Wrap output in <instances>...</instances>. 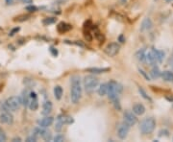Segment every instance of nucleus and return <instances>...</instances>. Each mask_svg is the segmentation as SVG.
<instances>
[{
	"label": "nucleus",
	"instance_id": "1",
	"mask_svg": "<svg viewBox=\"0 0 173 142\" xmlns=\"http://www.w3.org/2000/svg\"><path fill=\"white\" fill-rule=\"evenodd\" d=\"M82 82L81 78L78 75H73L70 78V100L76 105L80 102L82 98Z\"/></svg>",
	"mask_w": 173,
	"mask_h": 142
},
{
	"label": "nucleus",
	"instance_id": "2",
	"mask_svg": "<svg viewBox=\"0 0 173 142\" xmlns=\"http://www.w3.org/2000/svg\"><path fill=\"white\" fill-rule=\"evenodd\" d=\"M123 91V85L115 81V80H111L108 83V98L111 101H114L115 99H118L119 95L121 94V92Z\"/></svg>",
	"mask_w": 173,
	"mask_h": 142
},
{
	"label": "nucleus",
	"instance_id": "3",
	"mask_svg": "<svg viewBox=\"0 0 173 142\" xmlns=\"http://www.w3.org/2000/svg\"><path fill=\"white\" fill-rule=\"evenodd\" d=\"M157 122L154 117H146L139 123V131L143 135L151 134L156 129Z\"/></svg>",
	"mask_w": 173,
	"mask_h": 142
},
{
	"label": "nucleus",
	"instance_id": "4",
	"mask_svg": "<svg viewBox=\"0 0 173 142\" xmlns=\"http://www.w3.org/2000/svg\"><path fill=\"white\" fill-rule=\"evenodd\" d=\"M83 85L86 93H92L98 88V85H99V80L94 74L86 75L84 77Z\"/></svg>",
	"mask_w": 173,
	"mask_h": 142
},
{
	"label": "nucleus",
	"instance_id": "5",
	"mask_svg": "<svg viewBox=\"0 0 173 142\" xmlns=\"http://www.w3.org/2000/svg\"><path fill=\"white\" fill-rule=\"evenodd\" d=\"M4 103L6 109L9 112H16V110L19 109L21 106V101L19 96H11L6 101H4Z\"/></svg>",
	"mask_w": 173,
	"mask_h": 142
},
{
	"label": "nucleus",
	"instance_id": "6",
	"mask_svg": "<svg viewBox=\"0 0 173 142\" xmlns=\"http://www.w3.org/2000/svg\"><path fill=\"white\" fill-rule=\"evenodd\" d=\"M119 51H120V45L117 42H111L104 49V53L111 58L115 57V55L119 53Z\"/></svg>",
	"mask_w": 173,
	"mask_h": 142
},
{
	"label": "nucleus",
	"instance_id": "7",
	"mask_svg": "<svg viewBox=\"0 0 173 142\" xmlns=\"http://www.w3.org/2000/svg\"><path fill=\"white\" fill-rule=\"evenodd\" d=\"M123 122H125L126 124H128L130 127L135 126L138 123L137 115H136L133 112L125 110V112L123 113Z\"/></svg>",
	"mask_w": 173,
	"mask_h": 142
},
{
	"label": "nucleus",
	"instance_id": "8",
	"mask_svg": "<svg viewBox=\"0 0 173 142\" xmlns=\"http://www.w3.org/2000/svg\"><path fill=\"white\" fill-rule=\"evenodd\" d=\"M130 128L131 127H130L128 124H126L125 122H122L121 124H119L118 128H117V137L121 140L125 139L129 133Z\"/></svg>",
	"mask_w": 173,
	"mask_h": 142
},
{
	"label": "nucleus",
	"instance_id": "9",
	"mask_svg": "<svg viewBox=\"0 0 173 142\" xmlns=\"http://www.w3.org/2000/svg\"><path fill=\"white\" fill-rule=\"evenodd\" d=\"M0 123L4 125L11 126L14 124V116L10 112L6 110V112H1L0 113Z\"/></svg>",
	"mask_w": 173,
	"mask_h": 142
},
{
	"label": "nucleus",
	"instance_id": "10",
	"mask_svg": "<svg viewBox=\"0 0 173 142\" xmlns=\"http://www.w3.org/2000/svg\"><path fill=\"white\" fill-rule=\"evenodd\" d=\"M28 108L31 110H33V112H35V110L39 109V100L35 91H30V101H29Z\"/></svg>",
	"mask_w": 173,
	"mask_h": 142
},
{
	"label": "nucleus",
	"instance_id": "11",
	"mask_svg": "<svg viewBox=\"0 0 173 142\" xmlns=\"http://www.w3.org/2000/svg\"><path fill=\"white\" fill-rule=\"evenodd\" d=\"M53 122H54V117L45 115L43 118L39 119L37 123H38V125L41 128H49L53 124Z\"/></svg>",
	"mask_w": 173,
	"mask_h": 142
},
{
	"label": "nucleus",
	"instance_id": "12",
	"mask_svg": "<svg viewBox=\"0 0 173 142\" xmlns=\"http://www.w3.org/2000/svg\"><path fill=\"white\" fill-rule=\"evenodd\" d=\"M153 27V22L151 20V18L149 17H145L144 19L141 21V24H140V32H147V31L151 30Z\"/></svg>",
	"mask_w": 173,
	"mask_h": 142
},
{
	"label": "nucleus",
	"instance_id": "13",
	"mask_svg": "<svg viewBox=\"0 0 173 142\" xmlns=\"http://www.w3.org/2000/svg\"><path fill=\"white\" fill-rule=\"evenodd\" d=\"M57 120L60 121L61 123H63L64 125H70L72 123H74V118L70 115H67V114H59L57 116Z\"/></svg>",
	"mask_w": 173,
	"mask_h": 142
},
{
	"label": "nucleus",
	"instance_id": "14",
	"mask_svg": "<svg viewBox=\"0 0 173 142\" xmlns=\"http://www.w3.org/2000/svg\"><path fill=\"white\" fill-rule=\"evenodd\" d=\"M145 110H146L145 107L143 106V104H140V103H136L134 106H133V108H132V112L137 116L144 114Z\"/></svg>",
	"mask_w": 173,
	"mask_h": 142
},
{
	"label": "nucleus",
	"instance_id": "15",
	"mask_svg": "<svg viewBox=\"0 0 173 142\" xmlns=\"http://www.w3.org/2000/svg\"><path fill=\"white\" fill-rule=\"evenodd\" d=\"M111 70L110 67H90L86 68V71L90 72V74H102V73H107Z\"/></svg>",
	"mask_w": 173,
	"mask_h": 142
},
{
	"label": "nucleus",
	"instance_id": "16",
	"mask_svg": "<svg viewBox=\"0 0 173 142\" xmlns=\"http://www.w3.org/2000/svg\"><path fill=\"white\" fill-rule=\"evenodd\" d=\"M20 101H21V105H23L24 107L27 108L29 105V101H30V91L28 89H25L22 91L21 95L19 96Z\"/></svg>",
	"mask_w": 173,
	"mask_h": 142
},
{
	"label": "nucleus",
	"instance_id": "17",
	"mask_svg": "<svg viewBox=\"0 0 173 142\" xmlns=\"http://www.w3.org/2000/svg\"><path fill=\"white\" fill-rule=\"evenodd\" d=\"M53 109V104L51 101H44L42 104V113L41 114L42 115H48L49 113H50L52 112Z\"/></svg>",
	"mask_w": 173,
	"mask_h": 142
},
{
	"label": "nucleus",
	"instance_id": "18",
	"mask_svg": "<svg viewBox=\"0 0 173 142\" xmlns=\"http://www.w3.org/2000/svg\"><path fill=\"white\" fill-rule=\"evenodd\" d=\"M146 61L150 65H152V66L153 65H156V64L158 63L157 58H156V55H155V53H154L153 49H151L150 51H148L146 53Z\"/></svg>",
	"mask_w": 173,
	"mask_h": 142
},
{
	"label": "nucleus",
	"instance_id": "19",
	"mask_svg": "<svg viewBox=\"0 0 173 142\" xmlns=\"http://www.w3.org/2000/svg\"><path fill=\"white\" fill-rule=\"evenodd\" d=\"M71 29H72V25L67 24L65 22H60L57 26V30L60 34H65L66 32H69V31H70Z\"/></svg>",
	"mask_w": 173,
	"mask_h": 142
},
{
	"label": "nucleus",
	"instance_id": "20",
	"mask_svg": "<svg viewBox=\"0 0 173 142\" xmlns=\"http://www.w3.org/2000/svg\"><path fill=\"white\" fill-rule=\"evenodd\" d=\"M161 78H162L164 82L173 83V72L171 70L163 71L162 74H161Z\"/></svg>",
	"mask_w": 173,
	"mask_h": 142
},
{
	"label": "nucleus",
	"instance_id": "21",
	"mask_svg": "<svg viewBox=\"0 0 173 142\" xmlns=\"http://www.w3.org/2000/svg\"><path fill=\"white\" fill-rule=\"evenodd\" d=\"M135 57L140 63H145L146 61V52L144 49H139L135 54Z\"/></svg>",
	"mask_w": 173,
	"mask_h": 142
},
{
	"label": "nucleus",
	"instance_id": "22",
	"mask_svg": "<svg viewBox=\"0 0 173 142\" xmlns=\"http://www.w3.org/2000/svg\"><path fill=\"white\" fill-rule=\"evenodd\" d=\"M41 137L44 141H51V140H53L52 133H51L50 131H49V130H47V128H42Z\"/></svg>",
	"mask_w": 173,
	"mask_h": 142
},
{
	"label": "nucleus",
	"instance_id": "23",
	"mask_svg": "<svg viewBox=\"0 0 173 142\" xmlns=\"http://www.w3.org/2000/svg\"><path fill=\"white\" fill-rule=\"evenodd\" d=\"M97 93L99 96H105L108 93V83H103L98 85L97 88Z\"/></svg>",
	"mask_w": 173,
	"mask_h": 142
},
{
	"label": "nucleus",
	"instance_id": "24",
	"mask_svg": "<svg viewBox=\"0 0 173 142\" xmlns=\"http://www.w3.org/2000/svg\"><path fill=\"white\" fill-rule=\"evenodd\" d=\"M53 92H54V97L56 100H61L62 97H63V93H64V90H63V88H62L61 85H56L53 89Z\"/></svg>",
	"mask_w": 173,
	"mask_h": 142
},
{
	"label": "nucleus",
	"instance_id": "25",
	"mask_svg": "<svg viewBox=\"0 0 173 142\" xmlns=\"http://www.w3.org/2000/svg\"><path fill=\"white\" fill-rule=\"evenodd\" d=\"M154 53L156 55V58H157V61L158 63H163V61L165 57V53L163 51V50H159V49H156V48H152Z\"/></svg>",
	"mask_w": 173,
	"mask_h": 142
},
{
	"label": "nucleus",
	"instance_id": "26",
	"mask_svg": "<svg viewBox=\"0 0 173 142\" xmlns=\"http://www.w3.org/2000/svg\"><path fill=\"white\" fill-rule=\"evenodd\" d=\"M161 74H162V72H161L159 67L156 66V65H153L152 69L150 71V77L152 79H154V80H156V79H158V78L161 77Z\"/></svg>",
	"mask_w": 173,
	"mask_h": 142
},
{
	"label": "nucleus",
	"instance_id": "27",
	"mask_svg": "<svg viewBox=\"0 0 173 142\" xmlns=\"http://www.w3.org/2000/svg\"><path fill=\"white\" fill-rule=\"evenodd\" d=\"M56 21H57L56 17H45L44 19L42 20V24L45 26H48V25H51V24H54Z\"/></svg>",
	"mask_w": 173,
	"mask_h": 142
},
{
	"label": "nucleus",
	"instance_id": "28",
	"mask_svg": "<svg viewBox=\"0 0 173 142\" xmlns=\"http://www.w3.org/2000/svg\"><path fill=\"white\" fill-rule=\"evenodd\" d=\"M139 94H140V96L143 98V99H145V100H147V101H149V102H152V99L147 95V93H146V91L143 88H139Z\"/></svg>",
	"mask_w": 173,
	"mask_h": 142
},
{
	"label": "nucleus",
	"instance_id": "29",
	"mask_svg": "<svg viewBox=\"0 0 173 142\" xmlns=\"http://www.w3.org/2000/svg\"><path fill=\"white\" fill-rule=\"evenodd\" d=\"M30 15H20V16H18L16 17H15V19L14 21H18V22H23V21H25L27 19H29L30 18Z\"/></svg>",
	"mask_w": 173,
	"mask_h": 142
},
{
	"label": "nucleus",
	"instance_id": "30",
	"mask_svg": "<svg viewBox=\"0 0 173 142\" xmlns=\"http://www.w3.org/2000/svg\"><path fill=\"white\" fill-rule=\"evenodd\" d=\"M84 36H85V40L86 41H89V42L92 41V39H94V36H92V35L90 34V32L89 30H85L84 31Z\"/></svg>",
	"mask_w": 173,
	"mask_h": 142
},
{
	"label": "nucleus",
	"instance_id": "31",
	"mask_svg": "<svg viewBox=\"0 0 173 142\" xmlns=\"http://www.w3.org/2000/svg\"><path fill=\"white\" fill-rule=\"evenodd\" d=\"M94 35H95V38H96L98 40H99V41H102V42H103V40H105V36H103V34L100 32L99 30H97V29H96V30H95V34H94Z\"/></svg>",
	"mask_w": 173,
	"mask_h": 142
},
{
	"label": "nucleus",
	"instance_id": "32",
	"mask_svg": "<svg viewBox=\"0 0 173 142\" xmlns=\"http://www.w3.org/2000/svg\"><path fill=\"white\" fill-rule=\"evenodd\" d=\"M112 102H113V105H114L115 109L116 110H118V112H120V110L122 109V108H121V105H120V102H119V98H118V99H115V100L112 101Z\"/></svg>",
	"mask_w": 173,
	"mask_h": 142
},
{
	"label": "nucleus",
	"instance_id": "33",
	"mask_svg": "<svg viewBox=\"0 0 173 142\" xmlns=\"http://www.w3.org/2000/svg\"><path fill=\"white\" fill-rule=\"evenodd\" d=\"M65 137H64V134H61V133H58L56 134V137H53V141L55 142H63L65 141Z\"/></svg>",
	"mask_w": 173,
	"mask_h": 142
},
{
	"label": "nucleus",
	"instance_id": "34",
	"mask_svg": "<svg viewBox=\"0 0 173 142\" xmlns=\"http://www.w3.org/2000/svg\"><path fill=\"white\" fill-rule=\"evenodd\" d=\"M26 11H28L29 13H36V12L38 11V7H36V6L32 4H29L26 7Z\"/></svg>",
	"mask_w": 173,
	"mask_h": 142
},
{
	"label": "nucleus",
	"instance_id": "35",
	"mask_svg": "<svg viewBox=\"0 0 173 142\" xmlns=\"http://www.w3.org/2000/svg\"><path fill=\"white\" fill-rule=\"evenodd\" d=\"M7 140V135H6L3 129L0 127V142H4Z\"/></svg>",
	"mask_w": 173,
	"mask_h": 142
},
{
	"label": "nucleus",
	"instance_id": "36",
	"mask_svg": "<svg viewBox=\"0 0 173 142\" xmlns=\"http://www.w3.org/2000/svg\"><path fill=\"white\" fill-rule=\"evenodd\" d=\"M159 137H169V132L166 129H163V130H161V131L159 132Z\"/></svg>",
	"mask_w": 173,
	"mask_h": 142
},
{
	"label": "nucleus",
	"instance_id": "37",
	"mask_svg": "<svg viewBox=\"0 0 173 142\" xmlns=\"http://www.w3.org/2000/svg\"><path fill=\"white\" fill-rule=\"evenodd\" d=\"M63 126H64L63 123H61L60 121L57 120L56 124H55V131L58 132V133H60V132L62 131V129H63Z\"/></svg>",
	"mask_w": 173,
	"mask_h": 142
},
{
	"label": "nucleus",
	"instance_id": "38",
	"mask_svg": "<svg viewBox=\"0 0 173 142\" xmlns=\"http://www.w3.org/2000/svg\"><path fill=\"white\" fill-rule=\"evenodd\" d=\"M37 140H38V137H37L36 135L33 134V133L31 134L30 137H28L26 138V141H27V142H36Z\"/></svg>",
	"mask_w": 173,
	"mask_h": 142
},
{
	"label": "nucleus",
	"instance_id": "39",
	"mask_svg": "<svg viewBox=\"0 0 173 142\" xmlns=\"http://www.w3.org/2000/svg\"><path fill=\"white\" fill-rule=\"evenodd\" d=\"M139 73L141 74V75H143V76L145 78L146 81H150V77L148 76V74H146V73H145V71H143V69H140V68H139Z\"/></svg>",
	"mask_w": 173,
	"mask_h": 142
},
{
	"label": "nucleus",
	"instance_id": "40",
	"mask_svg": "<svg viewBox=\"0 0 173 142\" xmlns=\"http://www.w3.org/2000/svg\"><path fill=\"white\" fill-rule=\"evenodd\" d=\"M49 51H50V53L53 55L54 57H57V56H58V50H57L56 48H54L53 46L50 47V49H49Z\"/></svg>",
	"mask_w": 173,
	"mask_h": 142
},
{
	"label": "nucleus",
	"instance_id": "41",
	"mask_svg": "<svg viewBox=\"0 0 173 142\" xmlns=\"http://www.w3.org/2000/svg\"><path fill=\"white\" fill-rule=\"evenodd\" d=\"M18 31H19V28H15V29H13L11 31V32L9 33V36H13L16 33H17Z\"/></svg>",
	"mask_w": 173,
	"mask_h": 142
},
{
	"label": "nucleus",
	"instance_id": "42",
	"mask_svg": "<svg viewBox=\"0 0 173 142\" xmlns=\"http://www.w3.org/2000/svg\"><path fill=\"white\" fill-rule=\"evenodd\" d=\"M117 40H118L119 42L121 43H124L125 42V38H124V36L123 35H119V36L117 38Z\"/></svg>",
	"mask_w": 173,
	"mask_h": 142
},
{
	"label": "nucleus",
	"instance_id": "43",
	"mask_svg": "<svg viewBox=\"0 0 173 142\" xmlns=\"http://www.w3.org/2000/svg\"><path fill=\"white\" fill-rule=\"evenodd\" d=\"M12 141H13V142H20V141H22V139L20 138V137H14L13 139H12Z\"/></svg>",
	"mask_w": 173,
	"mask_h": 142
},
{
	"label": "nucleus",
	"instance_id": "44",
	"mask_svg": "<svg viewBox=\"0 0 173 142\" xmlns=\"http://www.w3.org/2000/svg\"><path fill=\"white\" fill-rule=\"evenodd\" d=\"M21 1H22L23 3H25V4H32L33 0H21Z\"/></svg>",
	"mask_w": 173,
	"mask_h": 142
},
{
	"label": "nucleus",
	"instance_id": "45",
	"mask_svg": "<svg viewBox=\"0 0 173 142\" xmlns=\"http://www.w3.org/2000/svg\"><path fill=\"white\" fill-rule=\"evenodd\" d=\"M169 65H170L171 68L173 69V58H172V57L169 59Z\"/></svg>",
	"mask_w": 173,
	"mask_h": 142
},
{
	"label": "nucleus",
	"instance_id": "46",
	"mask_svg": "<svg viewBox=\"0 0 173 142\" xmlns=\"http://www.w3.org/2000/svg\"><path fill=\"white\" fill-rule=\"evenodd\" d=\"M5 1H6V3H7L8 5H12V4L14 3V0H5Z\"/></svg>",
	"mask_w": 173,
	"mask_h": 142
},
{
	"label": "nucleus",
	"instance_id": "47",
	"mask_svg": "<svg viewBox=\"0 0 173 142\" xmlns=\"http://www.w3.org/2000/svg\"><path fill=\"white\" fill-rule=\"evenodd\" d=\"M126 2H127V0H121V3H123V4L126 3Z\"/></svg>",
	"mask_w": 173,
	"mask_h": 142
},
{
	"label": "nucleus",
	"instance_id": "48",
	"mask_svg": "<svg viewBox=\"0 0 173 142\" xmlns=\"http://www.w3.org/2000/svg\"><path fill=\"white\" fill-rule=\"evenodd\" d=\"M164 1H166V2H171L172 0H164Z\"/></svg>",
	"mask_w": 173,
	"mask_h": 142
},
{
	"label": "nucleus",
	"instance_id": "49",
	"mask_svg": "<svg viewBox=\"0 0 173 142\" xmlns=\"http://www.w3.org/2000/svg\"><path fill=\"white\" fill-rule=\"evenodd\" d=\"M172 58H173V51H172Z\"/></svg>",
	"mask_w": 173,
	"mask_h": 142
}]
</instances>
